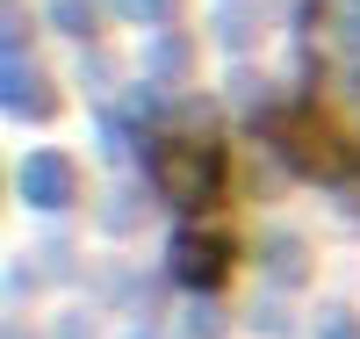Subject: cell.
Here are the masks:
<instances>
[{
    "mask_svg": "<svg viewBox=\"0 0 360 339\" xmlns=\"http://www.w3.org/2000/svg\"><path fill=\"white\" fill-rule=\"evenodd\" d=\"M303 245H295V238H274V245H266V274H274V282H303Z\"/></svg>",
    "mask_w": 360,
    "mask_h": 339,
    "instance_id": "5",
    "label": "cell"
},
{
    "mask_svg": "<svg viewBox=\"0 0 360 339\" xmlns=\"http://www.w3.org/2000/svg\"><path fill=\"white\" fill-rule=\"evenodd\" d=\"M115 8H123V15H137V22H152V15L166 8V0H115Z\"/></svg>",
    "mask_w": 360,
    "mask_h": 339,
    "instance_id": "10",
    "label": "cell"
},
{
    "mask_svg": "<svg viewBox=\"0 0 360 339\" xmlns=\"http://www.w3.org/2000/svg\"><path fill=\"white\" fill-rule=\"evenodd\" d=\"M0 87H8V109H15V116H44V80H37V66H29L22 51H8Z\"/></svg>",
    "mask_w": 360,
    "mask_h": 339,
    "instance_id": "4",
    "label": "cell"
},
{
    "mask_svg": "<svg viewBox=\"0 0 360 339\" xmlns=\"http://www.w3.org/2000/svg\"><path fill=\"white\" fill-rule=\"evenodd\" d=\"M86 332H94L86 318H65V325H58V339H86Z\"/></svg>",
    "mask_w": 360,
    "mask_h": 339,
    "instance_id": "11",
    "label": "cell"
},
{
    "mask_svg": "<svg viewBox=\"0 0 360 339\" xmlns=\"http://www.w3.org/2000/svg\"><path fill=\"white\" fill-rule=\"evenodd\" d=\"M22 202H37V209H65V202H72V159L37 152V159L22 166Z\"/></svg>",
    "mask_w": 360,
    "mask_h": 339,
    "instance_id": "1",
    "label": "cell"
},
{
    "mask_svg": "<svg viewBox=\"0 0 360 339\" xmlns=\"http://www.w3.org/2000/svg\"><path fill=\"white\" fill-rule=\"evenodd\" d=\"M51 22H58V29H72V37H86V29H94V8H86V0H58Z\"/></svg>",
    "mask_w": 360,
    "mask_h": 339,
    "instance_id": "8",
    "label": "cell"
},
{
    "mask_svg": "<svg viewBox=\"0 0 360 339\" xmlns=\"http://www.w3.org/2000/svg\"><path fill=\"white\" fill-rule=\"evenodd\" d=\"M180 339H224V318L209 311V303H195V311L180 318Z\"/></svg>",
    "mask_w": 360,
    "mask_h": 339,
    "instance_id": "7",
    "label": "cell"
},
{
    "mask_svg": "<svg viewBox=\"0 0 360 339\" xmlns=\"http://www.w3.org/2000/svg\"><path fill=\"white\" fill-rule=\"evenodd\" d=\"M180 66H188V44H180V37H159V44H152V73H159V80H180Z\"/></svg>",
    "mask_w": 360,
    "mask_h": 339,
    "instance_id": "6",
    "label": "cell"
},
{
    "mask_svg": "<svg viewBox=\"0 0 360 339\" xmlns=\"http://www.w3.org/2000/svg\"><path fill=\"white\" fill-rule=\"evenodd\" d=\"M317 339H360V318H353V311H339V303H332V311L317 318Z\"/></svg>",
    "mask_w": 360,
    "mask_h": 339,
    "instance_id": "9",
    "label": "cell"
},
{
    "mask_svg": "<svg viewBox=\"0 0 360 339\" xmlns=\"http://www.w3.org/2000/svg\"><path fill=\"white\" fill-rule=\"evenodd\" d=\"M166 195L180 209L217 202V159H209V152H195V159H166Z\"/></svg>",
    "mask_w": 360,
    "mask_h": 339,
    "instance_id": "2",
    "label": "cell"
},
{
    "mask_svg": "<svg viewBox=\"0 0 360 339\" xmlns=\"http://www.w3.org/2000/svg\"><path fill=\"white\" fill-rule=\"evenodd\" d=\"M173 274H180V289H217V282H224V245L180 231V238H173Z\"/></svg>",
    "mask_w": 360,
    "mask_h": 339,
    "instance_id": "3",
    "label": "cell"
}]
</instances>
